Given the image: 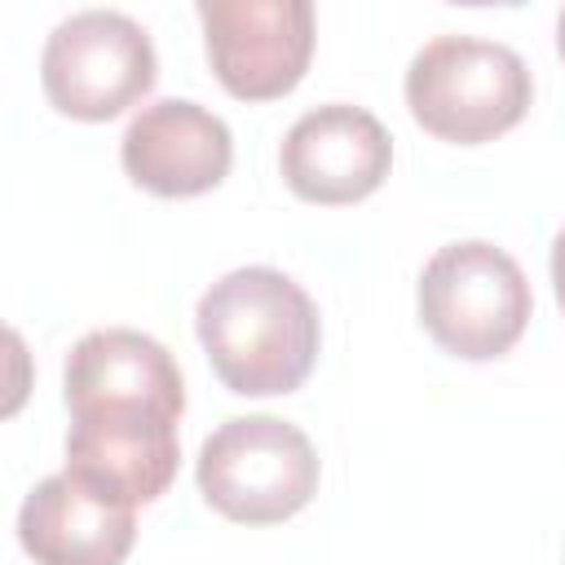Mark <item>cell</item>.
I'll return each mask as SVG.
<instances>
[{"mask_svg":"<svg viewBox=\"0 0 565 565\" xmlns=\"http://www.w3.org/2000/svg\"><path fill=\"white\" fill-rule=\"evenodd\" d=\"M199 344L230 393H291L318 362L322 322L309 291L269 265L221 274L194 309Z\"/></svg>","mask_w":565,"mask_h":565,"instance_id":"6da1fadb","label":"cell"},{"mask_svg":"<svg viewBox=\"0 0 565 565\" xmlns=\"http://www.w3.org/2000/svg\"><path fill=\"white\" fill-rule=\"evenodd\" d=\"M530 97V66L499 40L437 35L406 66V106L441 141H490L521 124Z\"/></svg>","mask_w":565,"mask_h":565,"instance_id":"7a4b0ae2","label":"cell"},{"mask_svg":"<svg viewBox=\"0 0 565 565\" xmlns=\"http://www.w3.org/2000/svg\"><path fill=\"white\" fill-rule=\"evenodd\" d=\"M415 305L424 331L446 353L463 362H486L521 340L534 296L521 265L503 247L486 238H463L433 252L419 274Z\"/></svg>","mask_w":565,"mask_h":565,"instance_id":"3957f363","label":"cell"},{"mask_svg":"<svg viewBox=\"0 0 565 565\" xmlns=\"http://www.w3.org/2000/svg\"><path fill=\"white\" fill-rule=\"evenodd\" d=\"M194 477L221 516L274 525L318 494V455L313 441L278 415H234L199 446Z\"/></svg>","mask_w":565,"mask_h":565,"instance_id":"277c9868","label":"cell"},{"mask_svg":"<svg viewBox=\"0 0 565 565\" xmlns=\"http://www.w3.org/2000/svg\"><path fill=\"white\" fill-rule=\"evenodd\" d=\"M44 97L71 119H115L154 84V44L119 9H79L62 18L40 53Z\"/></svg>","mask_w":565,"mask_h":565,"instance_id":"5b68a950","label":"cell"},{"mask_svg":"<svg viewBox=\"0 0 565 565\" xmlns=\"http://www.w3.org/2000/svg\"><path fill=\"white\" fill-rule=\"evenodd\" d=\"M216 79L243 102H269L300 84L313 53L309 0H199Z\"/></svg>","mask_w":565,"mask_h":565,"instance_id":"8992f818","label":"cell"},{"mask_svg":"<svg viewBox=\"0 0 565 565\" xmlns=\"http://www.w3.org/2000/svg\"><path fill=\"white\" fill-rule=\"evenodd\" d=\"M278 168L291 194H300L305 203H358L388 177L393 137L366 106L327 102L305 110L287 128L278 146Z\"/></svg>","mask_w":565,"mask_h":565,"instance_id":"52a82bcc","label":"cell"},{"mask_svg":"<svg viewBox=\"0 0 565 565\" xmlns=\"http://www.w3.org/2000/svg\"><path fill=\"white\" fill-rule=\"evenodd\" d=\"M177 459V419L150 411H88L71 415L62 472L110 503L137 508L172 486Z\"/></svg>","mask_w":565,"mask_h":565,"instance_id":"ba28073f","label":"cell"},{"mask_svg":"<svg viewBox=\"0 0 565 565\" xmlns=\"http://www.w3.org/2000/svg\"><path fill=\"white\" fill-rule=\"evenodd\" d=\"M119 159L141 190L159 199H194L230 172L234 137L207 106L190 97H159L128 119Z\"/></svg>","mask_w":565,"mask_h":565,"instance_id":"9c48e42d","label":"cell"},{"mask_svg":"<svg viewBox=\"0 0 565 565\" xmlns=\"http://www.w3.org/2000/svg\"><path fill=\"white\" fill-rule=\"evenodd\" d=\"M66 411H150L181 419L185 411V384L172 353L132 327H102L75 340L66 353Z\"/></svg>","mask_w":565,"mask_h":565,"instance_id":"30bf717a","label":"cell"},{"mask_svg":"<svg viewBox=\"0 0 565 565\" xmlns=\"http://www.w3.org/2000/svg\"><path fill=\"white\" fill-rule=\"evenodd\" d=\"M132 539V508L102 499L71 472L44 477L18 512V543L35 565H124Z\"/></svg>","mask_w":565,"mask_h":565,"instance_id":"8fae6325","label":"cell"},{"mask_svg":"<svg viewBox=\"0 0 565 565\" xmlns=\"http://www.w3.org/2000/svg\"><path fill=\"white\" fill-rule=\"evenodd\" d=\"M552 287H556V300H561V309H565V230H561L556 243H552Z\"/></svg>","mask_w":565,"mask_h":565,"instance_id":"7c38bea8","label":"cell"},{"mask_svg":"<svg viewBox=\"0 0 565 565\" xmlns=\"http://www.w3.org/2000/svg\"><path fill=\"white\" fill-rule=\"evenodd\" d=\"M556 49H561V57H565V9H561V18H556Z\"/></svg>","mask_w":565,"mask_h":565,"instance_id":"4fadbf2b","label":"cell"}]
</instances>
